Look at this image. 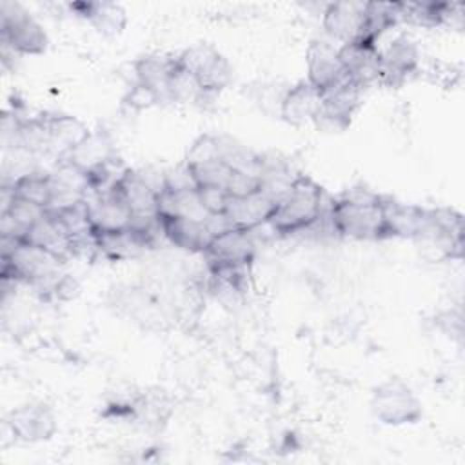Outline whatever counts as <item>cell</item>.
I'll list each match as a JSON object with an SVG mask.
<instances>
[{
	"instance_id": "obj_1",
	"label": "cell",
	"mask_w": 465,
	"mask_h": 465,
	"mask_svg": "<svg viewBox=\"0 0 465 465\" xmlns=\"http://www.w3.org/2000/svg\"><path fill=\"white\" fill-rule=\"evenodd\" d=\"M383 194L365 187H352L329 202L327 220L331 231L341 238L371 242L391 238Z\"/></svg>"
},
{
	"instance_id": "obj_2",
	"label": "cell",
	"mask_w": 465,
	"mask_h": 465,
	"mask_svg": "<svg viewBox=\"0 0 465 465\" xmlns=\"http://www.w3.org/2000/svg\"><path fill=\"white\" fill-rule=\"evenodd\" d=\"M325 213L323 189L312 178L298 174L291 191L276 203L267 223L274 236H291L312 229Z\"/></svg>"
},
{
	"instance_id": "obj_3",
	"label": "cell",
	"mask_w": 465,
	"mask_h": 465,
	"mask_svg": "<svg viewBox=\"0 0 465 465\" xmlns=\"http://www.w3.org/2000/svg\"><path fill=\"white\" fill-rule=\"evenodd\" d=\"M0 40L2 47L20 54H42L49 38L42 24L16 2L0 4Z\"/></svg>"
},
{
	"instance_id": "obj_4",
	"label": "cell",
	"mask_w": 465,
	"mask_h": 465,
	"mask_svg": "<svg viewBox=\"0 0 465 465\" xmlns=\"http://www.w3.org/2000/svg\"><path fill=\"white\" fill-rule=\"evenodd\" d=\"M178 64L196 80L207 98H214L232 82V65L209 44H196L176 54Z\"/></svg>"
},
{
	"instance_id": "obj_5",
	"label": "cell",
	"mask_w": 465,
	"mask_h": 465,
	"mask_svg": "<svg viewBox=\"0 0 465 465\" xmlns=\"http://www.w3.org/2000/svg\"><path fill=\"white\" fill-rule=\"evenodd\" d=\"M372 416L385 425L416 423L421 414V401L414 391L398 378L380 383L371 396Z\"/></svg>"
},
{
	"instance_id": "obj_6",
	"label": "cell",
	"mask_w": 465,
	"mask_h": 465,
	"mask_svg": "<svg viewBox=\"0 0 465 465\" xmlns=\"http://www.w3.org/2000/svg\"><path fill=\"white\" fill-rule=\"evenodd\" d=\"M307 82L323 96L347 80L338 47L329 38H314L305 51Z\"/></svg>"
},
{
	"instance_id": "obj_7",
	"label": "cell",
	"mask_w": 465,
	"mask_h": 465,
	"mask_svg": "<svg viewBox=\"0 0 465 465\" xmlns=\"http://www.w3.org/2000/svg\"><path fill=\"white\" fill-rule=\"evenodd\" d=\"M361 93H363L361 87H358L351 80H345L343 84H340L338 87H334L332 91L322 96V105L312 124L320 131H329V133L345 131L351 125L352 116L360 105Z\"/></svg>"
},
{
	"instance_id": "obj_8",
	"label": "cell",
	"mask_w": 465,
	"mask_h": 465,
	"mask_svg": "<svg viewBox=\"0 0 465 465\" xmlns=\"http://www.w3.org/2000/svg\"><path fill=\"white\" fill-rule=\"evenodd\" d=\"M5 427L15 440L38 443L53 438L56 432V416L44 401H27L13 409L5 420Z\"/></svg>"
},
{
	"instance_id": "obj_9",
	"label": "cell",
	"mask_w": 465,
	"mask_h": 465,
	"mask_svg": "<svg viewBox=\"0 0 465 465\" xmlns=\"http://www.w3.org/2000/svg\"><path fill=\"white\" fill-rule=\"evenodd\" d=\"M420 64V51L407 35L396 36L385 49H380V78L378 84L385 87L403 85Z\"/></svg>"
},
{
	"instance_id": "obj_10",
	"label": "cell",
	"mask_w": 465,
	"mask_h": 465,
	"mask_svg": "<svg viewBox=\"0 0 465 465\" xmlns=\"http://www.w3.org/2000/svg\"><path fill=\"white\" fill-rule=\"evenodd\" d=\"M340 62L347 80L365 89L378 84L380 78V47L376 44L354 40L338 47Z\"/></svg>"
},
{
	"instance_id": "obj_11",
	"label": "cell",
	"mask_w": 465,
	"mask_h": 465,
	"mask_svg": "<svg viewBox=\"0 0 465 465\" xmlns=\"http://www.w3.org/2000/svg\"><path fill=\"white\" fill-rule=\"evenodd\" d=\"M256 240L251 231L229 227L214 234L203 252L207 262L231 263V265H251L256 254Z\"/></svg>"
},
{
	"instance_id": "obj_12",
	"label": "cell",
	"mask_w": 465,
	"mask_h": 465,
	"mask_svg": "<svg viewBox=\"0 0 465 465\" xmlns=\"http://www.w3.org/2000/svg\"><path fill=\"white\" fill-rule=\"evenodd\" d=\"M365 2H331L322 13V27L327 38L340 44L360 40L363 29Z\"/></svg>"
},
{
	"instance_id": "obj_13",
	"label": "cell",
	"mask_w": 465,
	"mask_h": 465,
	"mask_svg": "<svg viewBox=\"0 0 465 465\" xmlns=\"http://www.w3.org/2000/svg\"><path fill=\"white\" fill-rule=\"evenodd\" d=\"M320 105L322 94L307 80H300L285 89L278 107V114L285 124L292 127H302L314 122Z\"/></svg>"
},
{
	"instance_id": "obj_14",
	"label": "cell",
	"mask_w": 465,
	"mask_h": 465,
	"mask_svg": "<svg viewBox=\"0 0 465 465\" xmlns=\"http://www.w3.org/2000/svg\"><path fill=\"white\" fill-rule=\"evenodd\" d=\"M89 218L94 232L120 231L131 225V211L125 202L111 189L104 194H87Z\"/></svg>"
},
{
	"instance_id": "obj_15",
	"label": "cell",
	"mask_w": 465,
	"mask_h": 465,
	"mask_svg": "<svg viewBox=\"0 0 465 465\" xmlns=\"http://www.w3.org/2000/svg\"><path fill=\"white\" fill-rule=\"evenodd\" d=\"M158 220L162 225V232L171 245L187 252H205L211 242V232L205 225V220L185 216H171Z\"/></svg>"
},
{
	"instance_id": "obj_16",
	"label": "cell",
	"mask_w": 465,
	"mask_h": 465,
	"mask_svg": "<svg viewBox=\"0 0 465 465\" xmlns=\"http://www.w3.org/2000/svg\"><path fill=\"white\" fill-rule=\"evenodd\" d=\"M176 65V56L143 54L133 62L134 82L151 89L162 102H169V84Z\"/></svg>"
},
{
	"instance_id": "obj_17",
	"label": "cell",
	"mask_w": 465,
	"mask_h": 465,
	"mask_svg": "<svg viewBox=\"0 0 465 465\" xmlns=\"http://www.w3.org/2000/svg\"><path fill=\"white\" fill-rule=\"evenodd\" d=\"M113 191L125 202L133 216H154L158 193L153 189L138 169H129L116 182Z\"/></svg>"
},
{
	"instance_id": "obj_18",
	"label": "cell",
	"mask_w": 465,
	"mask_h": 465,
	"mask_svg": "<svg viewBox=\"0 0 465 465\" xmlns=\"http://www.w3.org/2000/svg\"><path fill=\"white\" fill-rule=\"evenodd\" d=\"M274 207L276 203L260 191L252 196L231 198L223 214L231 227L252 231L269 222Z\"/></svg>"
},
{
	"instance_id": "obj_19",
	"label": "cell",
	"mask_w": 465,
	"mask_h": 465,
	"mask_svg": "<svg viewBox=\"0 0 465 465\" xmlns=\"http://www.w3.org/2000/svg\"><path fill=\"white\" fill-rule=\"evenodd\" d=\"M69 9L76 13V16L87 20L98 33L107 36L120 35L127 24L125 9L114 2H105V0L73 2L69 4Z\"/></svg>"
},
{
	"instance_id": "obj_20",
	"label": "cell",
	"mask_w": 465,
	"mask_h": 465,
	"mask_svg": "<svg viewBox=\"0 0 465 465\" xmlns=\"http://www.w3.org/2000/svg\"><path fill=\"white\" fill-rule=\"evenodd\" d=\"M45 125L51 140V151L60 158L74 151L91 131L85 127L82 120L65 113H45Z\"/></svg>"
},
{
	"instance_id": "obj_21",
	"label": "cell",
	"mask_w": 465,
	"mask_h": 465,
	"mask_svg": "<svg viewBox=\"0 0 465 465\" xmlns=\"http://www.w3.org/2000/svg\"><path fill=\"white\" fill-rule=\"evenodd\" d=\"M24 242L36 245L60 260H67L71 254V236L64 229V225L45 211V214L25 232Z\"/></svg>"
},
{
	"instance_id": "obj_22",
	"label": "cell",
	"mask_w": 465,
	"mask_h": 465,
	"mask_svg": "<svg viewBox=\"0 0 465 465\" xmlns=\"http://www.w3.org/2000/svg\"><path fill=\"white\" fill-rule=\"evenodd\" d=\"M94 240H96L98 254H102L104 258H107L111 262L136 258L149 247L147 242L131 227H125L120 231L94 232Z\"/></svg>"
},
{
	"instance_id": "obj_23",
	"label": "cell",
	"mask_w": 465,
	"mask_h": 465,
	"mask_svg": "<svg viewBox=\"0 0 465 465\" xmlns=\"http://www.w3.org/2000/svg\"><path fill=\"white\" fill-rule=\"evenodd\" d=\"M400 22V2H365L363 29L360 40L378 45V40Z\"/></svg>"
},
{
	"instance_id": "obj_24",
	"label": "cell",
	"mask_w": 465,
	"mask_h": 465,
	"mask_svg": "<svg viewBox=\"0 0 465 465\" xmlns=\"http://www.w3.org/2000/svg\"><path fill=\"white\" fill-rule=\"evenodd\" d=\"M11 194L22 200H27L42 209H49L53 202V176L51 173L27 171L18 174L9 185Z\"/></svg>"
},
{
	"instance_id": "obj_25",
	"label": "cell",
	"mask_w": 465,
	"mask_h": 465,
	"mask_svg": "<svg viewBox=\"0 0 465 465\" xmlns=\"http://www.w3.org/2000/svg\"><path fill=\"white\" fill-rule=\"evenodd\" d=\"M113 156H116V151L113 149L111 142L104 134L91 133L74 151H71L60 160H67L76 167H80L82 171H89Z\"/></svg>"
},
{
	"instance_id": "obj_26",
	"label": "cell",
	"mask_w": 465,
	"mask_h": 465,
	"mask_svg": "<svg viewBox=\"0 0 465 465\" xmlns=\"http://www.w3.org/2000/svg\"><path fill=\"white\" fill-rule=\"evenodd\" d=\"M214 160H222V151H220V136L216 134H200L187 149L185 154V163L191 167L203 165Z\"/></svg>"
},
{
	"instance_id": "obj_27",
	"label": "cell",
	"mask_w": 465,
	"mask_h": 465,
	"mask_svg": "<svg viewBox=\"0 0 465 465\" xmlns=\"http://www.w3.org/2000/svg\"><path fill=\"white\" fill-rule=\"evenodd\" d=\"M191 173L194 176V182H196V187H220V189H225L227 182H229V176L232 173V169L223 162V160H214V162H209V163H203V165H196V167H191Z\"/></svg>"
},
{
	"instance_id": "obj_28",
	"label": "cell",
	"mask_w": 465,
	"mask_h": 465,
	"mask_svg": "<svg viewBox=\"0 0 465 465\" xmlns=\"http://www.w3.org/2000/svg\"><path fill=\"white\" fill-rule=\"evenodd\" d=\"M225 191L231 198H245L260 193V176L245 171L232 169Z\"/></svg>"
},
{
	"instance_id": "obj_29",
	"label": "cell",
	"mask_w": 465,
	"mask_h": 465,
	"mask_svg": "<svg viewBox=\"0 0 465 465\" xmlns=\"http://www.w3.org/2000/svg\"><path fill=\"white\" fill-rule=\"evenodd\" d=\"M198 198L207 216L223 214L231 200L227 191L220 187H198Z\"/></svg>"
},
{
	"instance_id": "obj_30",
	"label": "cell",
	"mask_w": 465,
	"mask_h": 465,
	"mask_svg": "<svg viewBox=\"0 0 465 465\" xmlns=\"http://www.w3.org/2000/svg\"><path fill=\"white\" fill-rule=\"evenodd\" d=\"M160 102L162 100L158 98L156 93H153L151 89H147V87H143L142 84H136V82H133V85L129 87L127 94L124 96V104L129 109L136 111V113L138 111H145V109H149V107H153V105H156Z\"/></svg>"
},
{
	"instance_id": "obj_31",
	"label": "cell",
	"mask_w": 465,
	"mask_h": 465,
	"mask_svg": "<svg viewBox=\"0 0 465 465\" xmlns=\"http://www.w3.org/2000/svg\"><path fill=\"white\" fill-rule=\"evenodd\" d=\"M49 292L60 302H71L80 294V283L73 274H60L51 285Z\"/></svg>"
}]
</instances>
